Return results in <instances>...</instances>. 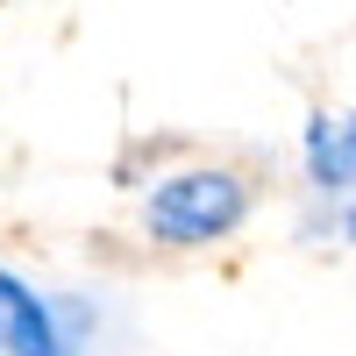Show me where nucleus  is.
Instances as JSON below:
<instances>
[{
  "mask_svg": "<svg viewBox=\"0 0 356 356\" xmlns=\"http://www.w3.org/2000/svg\"><path fill=\"white\" fill-rule=\"evenodd\" d=\"M307 178L321 193H356V114H314L307 122Z\"/></svg>",
  "mask_w": 356,
  "mask_h": 356,
  "instance_id": "2",
  "label": "nucleus"
},
{
  "mask_svg": "<svg viewBox=\"0 0 356 356\" xmlns=\"http://www.w3.org/2000/svg\"><path fill=\"white\" fill-rule=\"evenodd\" d=\"M250 214V186L235 171H178L164 178V186L150 193V207H143V221H150L157 243H221V235H235Z\"/></svg>",
  "mask_w": 356,
  "mask_h": 356,
  "instance_id": "1",
  "label": "nucleus"
},
{
  "mask_svg": "<svg viewBox=\"0 0 356 356\" xmlns=\"http://www.w3.org/2000/svg\"><path fill=\"white\" fill-rule=\"evenodd\" d=\"M0 356H29V349H22V335L8 328V321H0Z\"/></svg>",
  "mask_w": 356,
  "mask_h": 356,
  "instance_id": "4",
  "label": "nucleus"
},
{
  "mask_svg": "<svg viewBox=\"0 0 356 356\" xmlns=\"http://www.w3.org/2000/svg\"><path fill=\"white\" fill-rule=\"evenodd\" d=\"M0 321L22 335V349H29V356H72V342L57 335V314H50L36 292L22 285V278H8V271H0Z\"/></svg>",
  "mask_w": 356,
  "mask_h": 356,
  "instance_id": "3",
  "label": "nucleus"
},
{
  "mask_svg": "<svg viewBox=\"0 0 356 356\" xmlns=\"http://www.w3.org/2000/svg\"><path fill=\"white\" fill-rule=\"evenodd\" d=\"M342 235H349V243H356V207H349V221H342Z\"/></svg>",
  "mask_w": 356,
  "mask_h": 356,
  "instance_id": "5",
  "label": "nucleus"
}]
</instances>
